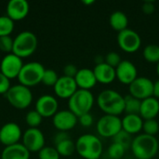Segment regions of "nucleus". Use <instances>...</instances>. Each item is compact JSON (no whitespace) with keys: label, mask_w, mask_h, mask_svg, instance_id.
<instances>
[{"label":"nucleus","mask_w":159,"mask_h":159,"mask_svg":"<svg viewBox=\"0 0 159 159\" xmlns=\"http://www.w3.org/2000/svg\"><path fill=\"white\" fill-rule=\"evenodd\" d=\"M130 149L138 159H152L158 154L159 143L156 136L145 133L133 138Z\"/></svg>","instance_id":"obj_1"},{"label":"nucleus","mask_w":159,"mask_h":159,"mask_svg":"<svg viewBox=\"0 0 159 159\" xmlns=\"http://www.w3.org/2000/svg\"><path fill=\"white\" fill-rule=\"evenodd\" d=\"M97 103L105 115L119 116L124 112V97L114 89H104L100 92Z\"/></svg>","instance_id":"obj_2"},{"label":"nucleus","mask_w":159,"mask_h":159,"mask_svg":"<svg viewBox=\"0 0 159 159\" xmlns=\"http://www.w3.org/2000/svg\"><path fill=\"white\" fill-rule=\"evenodd\" d=\"M75 151L85 159H100L102 153V143L93 134L81 135L75 142Z\"/></svg>","instance_id":"obj_3"},{"label":"nucleus","mask_w":159,"mask_h":159,"mask_svg":"<svg viewBox=\"0 0 159 159\" xmlns=\"http://www.w3.org/2000/svg\"><path fill=\"white\" fill-rule=\"evenodd\" d=\"M38 46L37 36L30 31H23L14 37L12 53L23 59L32 56Z\"/></svg>","instance_id":"obj_4"},{"label":"nucleus","mask_w":159,"mask_h":159,"mask_svg":"<svg viewBox=\"0 0 159 159\" xmlns=\"http://www.w3.org/2000/svg\"><path fill=\"white\" fill-rule=\"evenodd\" d=\"M94 104V96L89 89H78L68 100V107L77 117L89 113Z\"/></svg>","instance_id":"obj_5"},{"label":"nucleus","mask_w":159,"mask_h":159,"mask_svg":"<svg viewBox=\"0 0 159 159\" xmlns=\"http://www.w3.org/2000/svg\"><path fill=\"white\" fill-rule=\"evenodd\" d=\"M45 67L37 61H30L24 63L18 76L19 84L31 88L41 83L45 72Z\"/></svg>","instance_id":"obj_6"},{"label":"nucleus","mask_w":159,"mask_h":159,"mask_svg":"<svg viewBox=\"0 0 159 159\" xmlns=\"http://www.w3.org/2000/svg\"><path fill=\"white\" fill-rule=\"evenodd\" d=\"M5 97L12 107L20 110L26 109L33 102V93L30 88L20 84L11 86Z\"/></svg>","instance_id":"obj_7"},{"label":"nucleus","mask_w":159,"mask_h":159,"mask_svg":"<svg viewBox=\"0 0 159 159\" xmlns=\"http://www.w3.org/2000/svg\"><path fill=\"white\" fill-rule=\"evenodd\" d=\"M98 133L105 138H113L122 129V119L118 116L104 115L97 122Z\"/></svg>","instance_id":"obj_8"},{"label":"nucleus","mask_w":159,"mask_h":159,"mask_svg":"<svg viewBox=\"0 0 159 159\" xmlns=\"http://www.w3.org/2000/svg\"><path fill=\"white\" fill-rule=\"evenodd\" d=\"M21 143L30 153H38L45 147V136L38 128H28L22 134Z\"/></svg>","instance_id":"obj_9"},{"label":"nucleus","mask_w":159,"mask_h":159,"mask_svg":"<svg viewBox=\"0 0 159 159\" xmlns=\"http://www.w3.org/2000/svg\"><path fill=\"white\" fill-rule=\"evenodd\" d=\"M23 64L22 59L14 53L6 54L0 62V72L9 80L18 78Z\"/></svg>","instance_id":"obj_10"},{"label":"nucleus","mask_w":159,"mask_h":159,"mask_svg":"<svg viewBox=\"0 0 159 159\" xmlns=\"http://www.w3.org/2000/svg\"><path fill=\"white\" fill-rule=\"evenodd\" d=\"M117 43L121 49L127 52H134L139 49L142 44V38L140 34L130 29L127 28L123 31L118 32Z\"/></svg>","instance_id":"obj_11"},{"label":"nucleus","mask_w":159,"mask_h":159,"mask_svg":"<svg viewBox=\"0 0 159 159\" xmlns=\"http://www.w3.org/2000/svg\"><path fill=\"white\" fill-rule=\"evenodd\" d=\"M129 86V94L141 101L153 96L154 82L145 76H138Z\"/></svg>","instance_id":"obj_12"},{"label":"nucleus","mask_w":159,"mask_h":159,"mask_svg":"<svg viewBox=\"0 0 159 159\" xmlns=\"http://www.w3.org/2000/svg\"><path fill=\"white\" fill-rule=\"evenodd\" d=\"M22 134L21 129L17 123H6L0 128V143L5 147L14 145L20 142Z\"/></svg>","instance_id":"obj_13"},{"label":"nucleus","mask_w":159,"mask_h":159,"mask_svg":"<svg viewBox=\"0 0 159 159\" xmlns=\"http://www.w3.org/2000/svg\"><path fill=\"white\" fill-rule=\"evenodd\" d=\"M77 122L78 117L69 109L58 111L52 117L53 126L59 131L67 132L68 130L74 129Z\"/></svg>","instance_id":"obj_14"},{"label":"nucleus","mask_w":159,"mask_h":159,"mask_svg":"<svg viewBox=\"0 0 159 159\" xmlns=\"http://www.w3.org/2000/svg\"><path fill=\"white\" fill-rule=\"evenodd\" d=\"M59 103L57 99L49 94L40 96L35 102V111L38 112L42 117H53L59 111Z\"/></svg>","instance_id":"obj_15"},{"label":"nucleus","mask_w":159,"mask_h":159,"mask_svg":"<svg viewBox=\"0 0 159 159\" xmlns=\"http://www.w3.org/2000/svg\"><path fill=\"white\" fill-rule=\"evenodd\" d=\"M116 78L123 84L129 85L138 77V70L133 62L129 60H122L116 68Z\"/></svg>","instance_id":"obj_16"},{"label":"nucleus","mask_w":159,"mask_h":159,"mask_svg":"<svg viewBox=\"0 0 159 159\" xmlns=\"http://www.w3.org/2000/svg\"><path fill=\"white\" fill-rule=\"evenodd\" d=\"M53 88L57 97L61 99H68V100L78 89L75 78L68 77L65 75L60 76Z\"/></svg>","instance_id":"obj_17"},{"label":"nucleus","mask_w":159,"mask_h":159,"mask_svg":"<svg viewBox=\"0 0 159 159\" xmlns=\"http://www.w3.org/2000/svg\"><path fill=\"white\" fill-rule=\"evenodd\" d=\"M7 16L13 21L21 20L27 17L30 6L26 0H10L7 5Z\"/></svg>","instance_id":"obj_18"},{"label":"nucleus","mask_w":159,"mask_h":159,"mask_svg":"<svg viewBox=\"0 0 159 159\" xmlns=\"http://www.w3.org/2000/svg\"><path fill=\"white\" fill-rule=\"evenodd\" d=\"M75 80L79 89H90L93 88L98 82L94 72L89 68H81L78 70L76 75L75 76Z\"/></svg>","instance_id":"obj_19"},{"label":"nucleus","mask_w":159,"mask_h":159,"mask_svg":"<svg viewBox=\"0 0 159 159\" xmlns=\"http://www.w3.org/2000/svg\"><path fill=\"white\" fill-rule=\"evenodd\" d=\"M93 72L97 81L102 84H109L116 78V69L106 62L96 64L93 68Z\"/></svg>","instance_id":"obj_20"},{"label":"nucleus","mask_w":159,"mask_h":159,"mask_svg":"<svg viewBox=\"0 0 159 159\" xmlns=\"http://www.w3.org/2000/svg\"><path fill=\"white\" fill-rule=\"evenodd\" d=\"M159 113V101L154 96L142 101L140 116L143 119H153Z\"/></svg>","instance_id":"obj_21"},{"label":"nucleus","mask_w":159,"mask_h":159,"mask_svg":"<svg viewBox=\"0 0 159 159\" xmlns=\"http://www.w3.org/2000/svg\"><path fill=\"white\" fill-rule=\"evenodd\" d=\"M30 152L21 143L7 146L1 153V159H30Z\"/></svg>","instance_id":"obj_22"},{"label":"nucleus","mask_w":159,"mask_h":159,"mask_svg":"<svg viewBox=\"0 0 159 159\" xmlns=\"http://www.w3.org/2000/svg\"><path fill=\"white\" fill-rule=\"evenodd\" d=\"M143 119L140 115H126L122 118V129L129 134H134L143 129Z\"/></svg>","instance_id":"obj_23"},{"label":"nucleus","mask_w":159,"mask_h":159,"mask_svg":"<svg viewBox=\"0 0 159 159\" xmlns=\"http://www.w3.org/2000/svg\"><path fill=\"white\" fill-rule=\"evenodd\" d=\"M109 22L114 30L120 32L128 28L129 18L125 12L121 10H116L110 15Z\"/></svg>","instance_id":"obj_24"},{"label":"nucleus","mask_w":159,"mask_h":159,"mask_svg":"<svg viewBox=\"0 0 159 159\" xmlns=\"http://www.w3.org/2000/svg\"><path fill=\"white\" fill-rule=\"evenodd\" d=\"M124 112L126 115H140L142 101L131 96L130 94L124 96Z\"/></svg>","instance_id":"obj_25"},{"label":"nucleus","mask_w":159,"mask_h":159,"mask_svg":"<svg viewBox=\"0 0 159 159\" xmlns=\"http://www.w3.org/2000/svg\"><path fill=\"white\" fill-rule=\"evenodd\" d=\"M55 148L58 151L60 156H61V157H70L75 151V143H74L71 140V138H69L67 140H64V141L57 143Z\"/></svg>","instance_id":"obj_26"},{"label":"nucleus","mask_w":159,"mask_h":159,"mask_svg":"<svg viewBox=\"0 0 159 159\" xmlns=\"http://www.w3.org/2000/svg\"><path fill=\"white\" fill-rule=\"evenodd\" d=\"M143 57L149 62H159V46L157 44H149L143 49Z\"/></svg>","instance_id":"obj_27"},{"label":"nucleus","mask_w":159,"mask_h":159,"mask_svg":"<svg viewBox=\"0 0 159 159\" xmlns=\"http://www.w3.org/2000/svg\"><path fill=\"white\" fill-rule=\"evenodd\" d=\"M15 27V22L7 15L0 16V37L10 35Z\"/></svg>","instance_id":"obj_28"},{"label":"nucleus","mask_w":159,"mask_h":159,"mask_svg":"<svg viewBox=\"0 0 159 159\" xmlns=\"http://www.w3.org/2000/svg\"><path fill=\"white\" fill-rule=\"evenodd\" d=\"M132 140L133 139L131 138V134L128 133L124 129H121L116 135H115L113 137V143L121 144L126 150H128L129 148H130Z\"/></svg>","instance_id":"obj_29"},{"label":"nucleus","mask_w":159,"mask_h":159,"mask_svg":"<svg viewBox=\"0 0 159 159\" xmlns=\"http://www.w3.org/2000/svg\"><path fill=\"white\" fill-rule=\"evenodd\" d=\"M42 116L35 110L29 111L25 116V122L29 126V128H38L42 123Z\"/></svg>","instance_id":"obj_30"},{"label":"nucleus","mask_w":159,"mask_h":159,"mask_svg":"<svg viewBox=\"0 0 159 159\" xmlns=\"http://www.w3.org/2000/svg\"><path fill=\"white\" fill-rule=\"evenodd\" d=\"M143 129L145 134L156 136L159 131V123L155 118L153 119H145L143 120Z\"/></svg>","instance_id":"obj_31"},{"label":"nucleus","mask_w":159,"mask_h":159,"mask_svg":"<svg viewBox=\"0 0 159 159\" xmlns=\"http://www.w3.org/2000/svg\"><path fill=\"white\" fill-rule=\"evenodd\" d=\"M59 79V75L56 71L52 69H46L42 77L41 83L48 87H54Z\"/></svg>","instance_id":"obj_32"},{"label":"nucleus","mask_w":159,"mask_h":159,"mask_svg":"<svg viewBox=\"0 0 159 159\" xmlns=\"http://www.w3.org/2000/svg\"><path fill=\"white\" fill-rule=\"evenodd\" d=\"M126 151L127 150L121 144L112 143L108 148V156L111 159H120L124 157Z\"/></svg>","instance_id":"obj_33"},{"label":"nucleus","mask_w":159,"mask_h":159,"mask_svg":"<svg viewBox=\"0 0 159 159\" xmlns=\"http://www.w3.org/2000/svg\"><path fill=\"white\" fill-rule=\"evenodd\" d=\"M60 155L55 147L45 146L38 152L39 159H60Z\"/></svg>","instance_id":"obj_34"},{"label":"nucleus","mask_w":159,"mask_h":159,"mask_svg":"<svg viewBox=\"0 0 159 159\" xmlns=\"http://www.w3.org/2000/svg\"><path fill=\"white\" fill-rule=\"evenodd\" d=\"M13 42H14V38H12L10 35L1 36L0 37V50L6 54L12 53Z\"/></svg>","instance_id":"obj_35"},{"label":"nucleus","mask_w":159,"mask_h":159,"mask_svg":"<svg viewBox=\"0 0 159 159\" xmlns=\"http://www.w3.org/2000/svg\"><path fill=\"white\" fill-rule=\"evenodd\" d=\"M121 61H122L121 56L117 52H115V51H110L109 53H107V55L104 58V62L114 67L115 69L119 65Z\"/></svg>","instance_id":"obj_36"},{"label":"nucleus","mask_w":159,"mask_h":159,"mask_svg":"<svg viewBox=\"0 0 159 159\" xmlns=\"http://www.w3.org/2000/svg\"><path fill=\"white\" fill-rule=\"evenodd\" d=\"M10 87V80L0 72V95H6Z\"/></svg>","instance_id":"obj_37"},{"label":"nucleus","mask_w":159,"mask_h":159,"mask_svg":"<svg viewBox=\"0 0 159 159\" xmlns=\"http://www.w3.org/2000/svg\"><path fill=\"white\" fill-rule=\"evenodd\" d=\"M78 68L73 64V63H69V64H66L63 68V75L65 76H68V77H72V78H75V76L76 75L77 72H78Z\"/></svg>","instance_id":"obj_38"},{"label":"nucleus","mask_w":159,"mask_h":159,"mask_svg":"<svg viewBox=\"0 0 159 159\" xmlns=\"http://www.w3.org/2000/svg\"><path fill=\"white\" fill-rule=\"evenodd\" d=\"M78 122L83 127H90L93 124V116L90 113L84 114L78 117Z\"/></svg>","instance_id":"obj_39"},{"label":"nucleus","mask_w":159,"mask_h":159,"mask_svg":"<svg viewBox=\"0 0 159 159\" xmlns=\"http://www.w3.org/2000/svg\"><path fill=\"white\" fill-rule=\"evenodd\" d=\"M156 9V5L155 2L152 0H145L143 5H142V10L145 13V14H152L155 12Z\"/></svg>","instance_id":"obj_40"},{"label":"nucleus","mask_w":159,"mask_h":159,"mask_svg":"<svg viewBox=\"0 0 159 159\" xmlns=\"http://www.w3.org/2000/svg\"><path fill=\"white\" fill-rule=\"evenodd\" d=\"M69 138H70V137H69V135L67 134V132L59 131V132L55 135V137H54L55 144H57V143H61V142H62V141H64V140H67V139H69Z\"/></svg>","instance_id":"obj_41"},{"label":"nucleus","mask_w":159,"mask_h":159,"mask_svg":"<svg viewBox=\"0 0 159 159\" xmlns=\"http://www.w3.org/2000/svg\"><path fill=\"white\" fill-rule=\"evenodd\" d=\"M153 96L157 99H159V79L154 82V91Z\"/></svg>","instance_id":"obj_42"},{"label":"nucleus","mask_w":159,"mask_h":159,"mask_svg":"<svg viewBox=\"0 0 159 159\" xmlns=\"http://www.w3.org/2000/svg\"><path fill=\"white\" fill-rule=\"evenodd\" d=\"M82 2L85 5H89V4H93L94 3V0H83Z\"/></svg>","instance_id":"obj_43"},{"label":"nucleus","mask_w":159,"mask_h":159,"mask_svg":"<svg viewBox=\"0 0 159 159\" xmlns=\"http://www.w3.org/2000/svg\"><path fill=\"white\" fill-rule=\"evenodd\" d=\"M157 74L159 76V62H157Z\"/></svg>","instance_id":"obj_44"},{"label":"nucleus","mask_w":159,"mask_h":159,"mask_svg":"<svg viewBox=\"0 0 159 159\" xmlns=\"http://www.w3.org/2000/svg\"><path fill=\"white\" fill-rule=\"evenodd\" d=\"M158 156H159V150H158Z\"/></svg>","instance_id":"obj_45"}]
</instances>
